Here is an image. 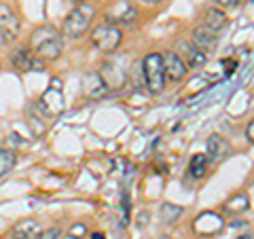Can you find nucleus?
<instances>
[{
	"instance_id": "obj_22",
	"label": "nucleus",
	"mask_w": 254,
	"mask_h": 239,
	"mask_svg": "<svg viewBox=\"0 0 254 239\" xmlns=\"http://www.w3.org/2000/svg\"><path fill=\"white\" fill-rule=\"evenodd\" d=\"M68 235H70V237H74V239H85V235H87V227L83 225V222H78V225H72V227H70V231H68Z\"/></svg>"
},
{
	"instance_id": "obj_13",
	"label": "nucleus",
	"mask_w": 254,
	"mask_h": 239,
	"mask_svg": "<svg viewBox=\"0 0 254 239\" xmlns=\"http://www.w3.org/2000/svg\"><path fill=\"white\" fill-rule=\"evenodd\" d=\"M190 41H193V45L197 47V49H201L205 55H208V53H212L218 47V32L205 28L203 23H201V26H197L193 30V36H190Z\"/></svg>"
},
{
	"instance_id": "obj_11",
	"label": "nucleus",
	"mask_w": 254,
	"mask_h": 239,
	"mask_svg": "<svg viewBox=\"0 0 254 239\" xmlns=\"http://www.w3.org/2000/svg\"><path fill=\"white\" fill-rule=\"evenodd\" d=\"M163 66H165V76L172 83L185 81L189 74V66L176 51H163Z\"/></svg>"
},
{
	"instance_id": "obj_9",
	"label": "nucleus",
	"mask_w": 254,
	"mask_h": 239,
	"mask_svg": "<svg viewBox=\"0 0 254 239\" xmlns=\"http://www.w3.org/2000/svg\"><path fill=\"white\" fill-rule=\"evenodd\" d=\"M225 229V218L218 212H201L193 220V231L199 237H212Z\"/></svg>"
},
{
	"instance_id": "obj_17",
	"label": "nucleus",
	"mask_w": 254,
	"mask_h": 239,
	"mask_svg": "<svg viewBox=\"0 0 254 239\" xmlns=\"http://www.w3.org/2000/svg\"><path fill=\"white\" fill-rule=\"evenodd\" d=\"M250 208V197L248 193H235L231 195L222 205V212L227 214V216H242L244 212H248Z\"/></svg>"
},
{
	"instance_id": "obj_1",
	"label": "nucleus",
	"mask_w": 254,
	"mask_h": 239,
	"mask_svg": "<svg viewBox=\"0 0 254 239\" xmlns=\"http://www.w3.org/2000/svg\"><path fill=\"white\" fill-rule=\"evenodd\" d=\"M28 49L45 63L55 61V60H60V55L64 53V34L51 26L36 28L30 36Z\"/></svg>"
},
{
	"instance_id": "obj_28",
	"label": "nucleus",
	"mask_w": 254,
	"mask_h": 239,
	"mask_svg": "<svg viewBox=\"0 0 254 239\" xmlns=\"http://www.w3.org/2000/svg\"><path fill=\"white\" fill-rule=\"evenodd\" d=\"M91 239H106V235H104V233H100V231H95V233L91 235Z\"/></svg>"
},
{
	"instance_id": "obj_16",
	"label": "nucleus",
	"mask_w": 254,
	"mask_h": 239,
	"mask_svg": "<svg viewBox=\"0 0 254 239\" xmlns=\"http://www.w3.org/2000/svg\"><path fill=\"white\" fill-rule=\"evenodd\" d=\"M205 148H208V155L210 157V161H222L225 157L231 155V144H229V140H225L222 135L218 133H214L208 138V142H205Z\"/></svg>"
},
{
	"instance_id": "obj_5",
	"label": "nucleus",
	"mask_w": 254,
	"mask_h": 239,
	"mask_svg": "<svg viewBox=\"0 0 254 239\" xmlns=\"http://www.w3.org/2000/svg\"><path fill=\"white\" fill-rule=\"evenodd\" d=\"M121 43H123L121 28H115V26L104 23V26L93 28V32H91V45L104 55L117 53V49L121 47Z\"/></svg>"
},
{
	"instance_id": "obj_6",
	"label": "nucleus",
	"mask_w": 254,
	"mask_h": 239,
	"mask_svg": "<svg viewBox=\"0 0 254 239\" xmlns=\"http://www.w3.org/2000/svg\"><path fill=\"white\" fill-rule=\"evenodd\" d=\"M136 19H138V6L133 2H129V0H119V2H115L104 15V21L108 26H115V28L133 26Z\"/></svg>"
},
{
	"instance_id": "obj_12",
	"label": "nucleus",
	"mask_w": 254,
	"mask_h": 239,
	"mask_svg": "<svg viewBox=\"0 0 254 239\" xmlns=\"http://www.w3.org/2000/svg\"><path fill=\"white\" fill-rule=\"evenodd\" d=\"M176 53L180 55L185 63L189 66V70H197L205 66V61H208V55H205L201 49H197L193 45V41H180L176 43Z\"/></svg>"
},
{
	"instance_id": "obj_26",
	"label": "nucleus",
	"mask_w": 254,
	"mask_h": 239,
	"mask_svg": "<svg viewBox=\"0 0 254 239\" xmlns=\"http://www.w3.org/2000/svg\"><path fill=\"white\" fill-rule=\"evenodd\" d=\"M148 220H150V212H140V214H138V225H140V227H146Z\"/></svg>"
},
{
	"instance_id": "obj_21",
	"label": "nucleus",
	"mask_w": 254,
	"mask_h": 239,
	"mask_svg": "<svg viewBox=\"0 0 254 239\" xmlns=\"http://www.w3.org/2000/svg\"><path fill=\"white\" fill-rule=\"evenodd\" d=\"M182 210L180 205H174V203H163L161 210H159V214H161V220L165 222V225H174L180 216H182Z\"/></svg>"
},
{
	"instance_id": "obj_31",
	"label": "nucleus",
	"mask_w": 254,
	"mask_h": 239,
	"mask_svg": "<svg viewBox=\"0 0 254 239\" xmlns=\"http://www.w3.org/2000/svg\"><path fill=\"white\" fill-rule=\"evenodd\" d=\"M197 239H208V237H197Z\"/></svg>"
},
{
	"instance_id": "obj_19",
	"label": "nucleus",
	"mask_w": 254,
	"mask_h": 239,
	"mask_svg": "<svg viewBox=\"0 0 254 239\" xmlns=\"http://www.w3.org/2000/svg\"><path fill=\"white\" fill-rule=\"evenodd\" d=\"M227 21H229V17L222 9H208L203 15V26L214 32H220L222 28H227Z\"/></svg>"
},
{
	"instance_id": "obj_4",
	"label": "nucleus",
	"mask_w": 254,
	"mask_h": 239,
	"mask_svg": "<svg viewBox=\"0 0 254 239\" xmlns=\"http://www.w3.org/2000/svg\"><path fill=\"white\" fill-rule=\"evenodd\" d=\"M100 76L104 78V83L108 87V91H119L127 85V78H129V70L123 63V60L119 58L117 53L110 55V60H106L102 63Z\"/></svg>"
},
{
	"instance_id": "obj_30",
	"label": "nucleus",
	"mask_w": 254,
	"mask_h": 239,
	"mask_svg": "<svg viewBox=\"0 0 254 239\" xmlns=\"http://www.w3.org/2000/svg\"><path fill=\"white\" fill-rule=\"evenodd\" d=\"M72 2H78V4H81V2H85V0H72Z\"/></svg>"
},
{
	"instance_id": "obj_15",
	"label": "nucleus",
	"mask_w": 254,
	"mask_h": 239,
	"mask_svg": "<svg viewBox=\"0 0 254 239\" xmlns=\"http://www.w3.org/2000/svg\"><path fill=\"white\" fill-rule=\"evenodd\" d=\"M43 233V227L34 218H26L15 222L11 229V239H38Z\"/></svg>"
},
{
	"instance_id": "obj_29",
	"label": "nucleus",
	"mask_w": 254,
	"mask_h": 239,
	"mask_svg": "<svg viewBox=\"0 0 254 239\" xmlns=\"http://www.w3.org/2000/svg\"><path fill=\"white\" fill-rule=\"evenodd\" d=\"M144 2H148V4H159V2H163V0H144Z\"/></svg>"
},
{
	"instance_id": "obj_10",
	"label": "nucleus",
	"mask_w": 254,
	"mask_h": 239,
	"mask_svg": "<svg viewBox=\"0 0 254 239\" xmlns=\"http://www.w3.org/2000/svg\"><path fill=\"white\" fill-rule=\"evenodd\" d=\"M11 63L15 70L19 72H34V70H45L47 63L43 60H38L28 47H19L11 53Z\"/></svg>"
},
{
	"instance_id": "obj_24",
	"label": "nucleus",
	"mask_w": 254,
	"mask_h": 239,
	"mask_svg": "<svg viewBox=\"0 0 254 239\" xmlns=\"http://www.w3.org/2000/svg\"><path fill=\"white\" fill-rule=\"evenodd\" d=\"M246 138H248L250 144H254V119L248 125H246Z\"/></svg>"
},
{
	"instance_id": "obj_32",
	"label": "nucleus",
	"mask_w": 254,
	"mask_h": 239,
	"mask_svg": "<svg viewBox=\"0 0 254 239\" xmlns=\"http://www.w3.org/2000/svg\"><path fill=\"white\" fill-rule=\"evenodd\" d=\"M240 2H242V0H240Z\"/></svg>"
},
{
	"instance_id": "obj_7",
	"label": "nucleus",
	"mask_w": 254,
	"mask_h": 239,
	"mask_svg": "<svg viewBox=\"0 0 254 239\" xmlns=\"http://www.w3.org/2000/svg\"><path fill=\"white\" fill-rule=\"evenodd\" d=\"M19 38V17L9 4L0 2V45H13Z\"/></svg>"
},
{
	"instance_id": "obj_20",
	"label": "nucleus",
	"mask_w": 254,
	"mask_h": 239,
	"mask_svg": "<svg viewBox=\"0 0 254 239\" xmlns=\"http://www.w3.org/2000/svg\"><path fill=\"white\" fill-rule=\"evenodd\" d=\"M15 163H17V155H15L11 148L0 150V178H4L9 172H13Z\"/></svg>"
},
{
	"instance_id": "obj_23",
	"label": "nucleus",
	"mask_w": 254,
	"mask_h": 239,
	"mask_svg": "<svg viewBox=\"0 0 254 239\" xmlns=\"http://www.w3.org/2000/svg\"><path fill=\"white\" fill-rule=\"evenodd\" d=\"M38 239H62V229H58V227L43 229V233H41Z\"/></svg>"
},
{
	"instance_id": "obj_8",
	"label": "nucleus",
	"mask_w": 254,
	"mask_h": 239,
	"mask_svg": "<svg viewBox=\"0 0 254 239\" xmlns=\"http://www.w3.org/2000/svg\"><path fill=\"white\" fill-rule=\"evenodd\" d=\"M38 106L47 117H58L64 110V91H62V81L53 78L47 87V91L41 95L38 100Z\"/></svg>"
},
{
	"instance_id": "obj_3",
	"label": "nucleus",
	"mask_w": 254,
	"mask_h": 239,
	"mask_svg": "<svg viewBox=\"0 0 254 239\" xmlns=\"http://www.w3.org/2000/svg\"><path fill=\"white\" fill-rule=\"evenodd\" d=\"M93 15H95L93 4H89V2L76 4L74 9L66 15V19H64V26H62L64 38H72V41H76V38L85 36V32L89 30L91 21H93Z\"/></svg>"
},
{
	"instance_id": "obj_18",
	"label": "nucleus",
	"mask_w": 254,
	"mask_h": 239,
	"mask_svg": "<svg viewBox=\"0 0 254 239\" xmlns=\"http://www.w3.org/2000/svg\"><path fill=\"white\" fill-rule=\"evenodd\" d=\"M208 172H210V157L205 155V153H197L190 157V161H189V174H190V178H195V180H201L208 176Z\"/></svg>"
},
{
	"instance_id": "obj_27",
	"label": "nucleus",
	"mask_w": 254,
	"mask_h": 239,
	"mask_svg": "<svg viewBox=\"0 0 254 239\" xmlns=\"http://www.w3.org/2000/svg\"><path fill=\"white\" fill-rule=\"evenodd\" d=\"M235 239H254V233H252V231H248V233H242V235H237Z\"/></svg>"
},
{
	"instance_id": "obj_14",
	"label": "nucleus",
	"mask_w": 254,
	"mask_h": 239,
	"mask_svg": "<svg viewBox=\"0 0 254 239\" xmlns=\"http://www.w3.org/2000/svg\"><path fill=\"white\" fill-rule=\"evenodd\" d=\"M83 91L89 100H102L108 95V87L100 72H85L83 74Z\"/></svg>"
},
{
	"instance_id": "obj_2",
	"label": "nucleus",
	"mask_w": 254,
	"mask_h": 239,
	"mask_svg": "<svg viewBox=\"0 0 254 239\" xmlns=\"http://www.w3.org/2000/svg\"><path fill=\"white\" fill-rule=\"evenodd\" d=\"M142 74H144V83L150 95H161L165 91V83H168V76H165V66H163V53L153 51L144 55L142 60Z\"/></svg>"
},
{
	"instance_id": "obj_25",
	"label": "nucleus",
	"mask_w": 254,
	"mask_h": 239,
	"mask_svg": "<svg viewBox=\"0 0 254 239\" xmlns=\"http://www.w3.org/2000/svg\"><path fill=\"white\" fill-rule=\"evenodd\" d=\"M214 2H218L220 6H225V9H233V6L240 4V0H214Z\"/></svg>"
}]
</instances>
